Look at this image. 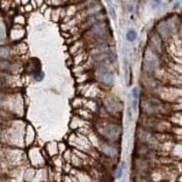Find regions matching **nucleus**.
<instances>
[{
    "instance_id": "nucleus-6",
    "label": "nucleus",
    "mask_w": 182,
    "mask_h": 182,
    "mask_svg": "<svg viewBox=\"0 0 182 182\" xmlns=\"http://www.w3.org/2000/svg\"><path fill=\"white\" fill-rule=\"evenodd\" d=\"M9 55V50L6 47L0 46V58H6Z\"/></svg>"
},
{
    "instance_id": "nucleus-3",
    "label": "nucleus",
    "mask_w": 182,
    "mask_h": 182,
    "mask_svg": "<svg viewBox=\"0 0 182 182\" xmlns=\"http://www.w3.org/2000/svg\"><path fill=\"white\" fill-rule=\"evenodd\" d=\"M37 63H38V61L37 59H31L28 61L27 63V65L26 66V70L30 73V74H36L37 72L40 71V67H39V64H37Z\"/></svg>"
},
{
    "instance_id": "nucleus-4",
    "label": "nucleus",
    "mask_w": 182,
    "mask_h": 182,
    "mask_svg": "<svg viewBox=\"0 0 182 182\" xmlns=\"http://www.w3.org/2000/svg\"><path fill=\"white\" fill-rule=\"evenodd\" d=\"M100 78L105 84H111L114 81V75L111 72H102Z\"/></svg>"
},
{
    "instance_id": "nucleus-9",
    "label": "nucleus",
    "mask_w": 182,
    "mask_h": 182,
    "mask_svg": "<svg viewBox=\"0 0 182 182\" xmlns=\"http://www.w3.org/2000/svg\"><path fill=\"white\" fill-rule=\"evenodd\" d=\"M131 92H132V96L134 98V100H137L138 99V90H137V88H134Z\"/></svg>"
},
{
    "instance_id": "nucleus-5",
    "label": "nucleus",
    "mask_w": 182,
    "mask_h": 182,
    "mask_svg": "<svg viewBox=\"0 0 182 182\" xmlns=\"http://www.w3.org/2000/svg\"><path fill=\"white\" fill-rule=\"evenodd\" d=\"M137 38V33H136V31L134 30H130V31H128L127 32V39L128 41H134L135 39Z\"/></svg>"
},
{
    "instance_id": "nucleus-2",
    "label": "nucleus",
    "mask_w": 182,
    "mask_h": 182,
    "mask_svg": "<svg viewBox=\"0 0 182 182\" xmlns=\"http://www.w3.org/2000/svg\"><path fill=\"white\" fill-rule=\"evenodd\" d=\"M116 55L113 54V53H110V52H106V53H100V54H98L94 57V60L95 61H99V62H101V61H109V63H112L116 60Z\"/></svg>"
},
{
    "instance_id": "nucleus-10",
    "label": "nucleus",
    "mask_w": 182,
    "mask_h": 182,
    "mask_svg": "<svg viewBox=\"0 0 182 182\" xmlns=\"http://www.w3.org/2000/svg\"><path fill=\"white\" fill-rule=\"evenodd\" d=\"M25 9H26V11H27V12L31 11V10L33 9V6H32V5H31L30 2H28V3L25 6Z\"/></svg>"
},
{
    "instance_id": "nucleus-7",
    "label": "nucleus",
    "mask_w": 182,
    "mask_h": 182,
    "mask_svg": "<svg viewBox=\"0 0 182 182\" xmlns=\"http://www.w3.org/2000/svg\"><path fill=\"white\" fill-rule=\"evenodd\" d=\"M123 166L124 164H122L121 166H119L117 169V172H116V177L117 178H120L122 177V174H123Z\"/></svg>"
},
{
    "instance_id": "nucleus-1",
    "label": "nucleus",
    "mask_w": 182,
    "mask_h": 182,
    "mask_svg": "<svg viewBox=\"0 0 182 182\" xmlns=\"http://www.w3.org/2000/svg\"><path fill=\"white\" fill-rule=\"evenodd\" d=\"M106 29V24L103 22V21H99V22L93 25L91 28V32L94 34V36L101 37L105 33Z\"/></svg>"
},
{
    "instance_id": "nucleus-11",
    "label": "nucleus",
    "mask_w": 182,
    "mask_h": 182,
    "mask_svg": "<svg viewBox=\"0 0 182 182\" xmlns=\"http://www.w3.org/2000/svg\"><path fill=\"white\" fill-rule=\"evenodd\" d=\"M5 37V34H4V31L2 29V27H0V41L3 40Z\"/></svg>"
},
{
    "instance_id": "nucleus-8",
    "label": "nucleus",
    "mask_w": 182,
    "mask_h": 182,
    "mask_svg": "<svg viewBox=\"0 0 182 182\" xmlns=\"http://www.w3.org/2000/svg\"><path fill=\"white\" fill-rule=\"evenodd\" d=\"M43 78H44V73L41 72V71L36 73V74L34 75V78H35L36 80H37V81H41V80L43 79Z\"/></svg>"
}]
</instances>
